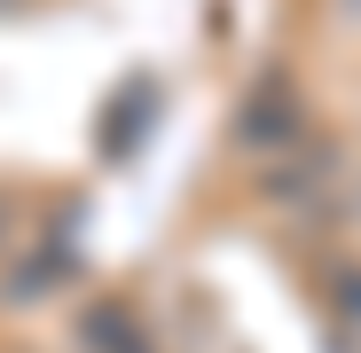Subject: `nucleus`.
Here are the masks:
<instances>
[{"mask_svg": "<svg viewBox=\"0 0 361 353\" xmlns=\"http://www.w3.org/2000/svg\"><path fill=\"white\" fill-rule=\"evenodd\" d=\"M79 337H87L94 353H142V345H134V322H126V314H118V306H94Z\"/></svg>", "mask_w": 361, "mask_h": 353, "instance_id": "f257e3e1", "label": "nucleus"}]
</instances>
